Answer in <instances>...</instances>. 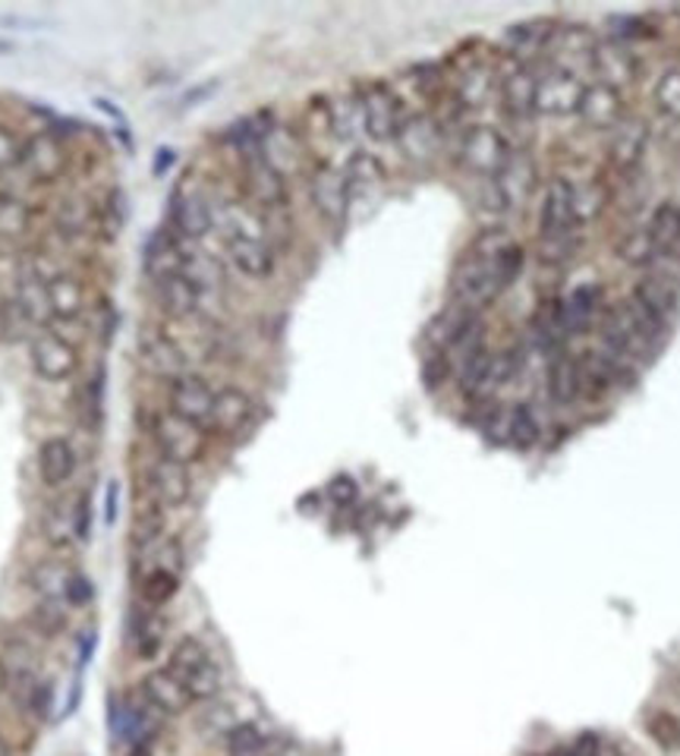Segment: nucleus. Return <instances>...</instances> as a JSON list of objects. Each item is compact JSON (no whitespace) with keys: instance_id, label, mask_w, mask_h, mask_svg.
Here are the masks:
<instances>
[{"instance_id":"32","label":"nucleus","mask_w":680,"mask_h":756,"mask_svg":"<svg viewBox=\"0 0 680 756\" xmlns=\"http://www.w3.org/2000/svg\"><path fill=\"white\" fill-rule=\"evenodd\" d=\"M649 237H653L655 250L675 252L680 247V205L678 202H661L649 218Z\"/></svg>"},{"instance_id":"7","label":"nucleus","mask_w":680,"mask_h":756,"mask_svg":"<svg viewBox=\"0 0 680 756\" xmlns=\"http://www.w3.org/2000/svg\"><path fill=\"white\" fill-rule=\"evenodd\" d=\"M309 196H312V205L319 208V215L331 225H341L350 211V183H347L344 171H337L331 164H322L312 171Z\"/></svg>"},{"instance_id":"60","label":"nucleus","mask_w":680,"mask_h":756,"mask_svg":"<svg viewBox=\"0 0 680 756\" xmlns=\"http://www.w3.org/2000/svg\"><path fill=\"white\" fill-rule=\"evenodd\" d=\"M532 756H552V754H532Z\"/></svg>"},{"instance_id":"44","label":"nucleus","mask_w":680,"mask_h":756,"mask_svg":"<svg viewBox=\"0 0 680 756\" xmlns=\"http://www.w3.org/2000/svg\"><path fill=\"white\" fill-rule=\"evenodd\" d=\"M344 176H347V183H350V193L353 190H362V186H372V183H378L381 176H384V168H381V161H378L376 154H369V151H356L350 158V164H347V171H344Z\"/></svg>"},{"instance_id":"6","label":"nucleus","mask_w":680,"mask_h":756,"mask_svg":"<svg viewBox=\"0 0 680 756\" xmlns=\"http://www.w3.org/2000/svg\"><path fill=\"white\" fill-rule=\"evenodd\" d=\"M583 89L586 85H583L579 73L554 67L549 73L539 76V82H535V114H545V117H570V114H577Z\"/></svg>"},{"instance_id":"29","label":"nucleus","mask_w":680,"mask_h":756,"mask_svg":"<svg viewBox=\"0 0 680 756\" xmlns=\"http://www.w3.org/2000/svg\"><path fill=\"white\" fill-rule=\"evenodd\" d=\"M583 391V366L574 356L557 353L549 366V394L554 403H574Z\"/></svg>"},{"instance_id":"38","label":"nucleus","mask_w":680,"mask_h":756,"mask_svg":"<svg viewBox=\"0 0 680 756\" xmlns=\"http://www.w3.org/2000/svg\"><path fill=\"white\" fill-rule=\"evenodd\" d=\"M539 435H542V428H539V416L532 413V406L517 403L507 413V442H514L517 448H532L539 442Z\"/></svg>"},{"instance_id":"3","label":"nucleus","mask_w":680,"mask_h":756,"mask_svg":"<svg viewBox=\"0 0 680 756\" xmlns=\"http://www.w3.org/2000/svg\"><path fill=\"white\" fill-rule=\"evenodd\" d=\"M510 142L504 139L502 129L495 126H470L460 139V164L470 171V174L485 176V180H495L507 168L510 161Z\"/></svg>"},{"instance_id":"30","label":"nucleus","mask_w":680,"mask_h":756,"mask_svg":"<svg viewBox=\"0 0 680 756\" xmlns=\"http://www.w3.org/2000/svg\"><path fill=\"white\" fill-rule=\"evenodd\" d=\"M492 356L495 353L488 351V347H479L476 353H470V356L460 359V391L466 398L479 401V398L492 394Z\"/></svg>"},{"instance_id":"17","label":"nucleus","mask_w":680,"mask_h":756,"mask_svg":"<svg viewBox=\"0 0 680 756\" xmlns=\"http://www.w3.org/2000/svg\"><path fill=\"white\" fill-rule=\"evenodd\" d=\"M492 183H495V196H498L502 208H520L529 199V193H532L535 168H532L527 154H510L507 168Z\"/></svg>"},{"instance_id":"58","label":"nucleus","mask_w":680,"mask_h":756,"mask_svg":"<svg viewBox=\"0 0 680 756\" xmlns=\"http://www.w3.org/2000/svg\"><path fill=\"white\" fill-rule=\"evenodd\" d=\"M13 50V42H7V38H0V54H10Z\"/></svg>"},{"instance_id":"42","label":"nucleus","mask_w":680,"mask_h":756,"mask_svg":"<svg viewBox=\"0 0 680 756\" xmlns=\"http://www.w3.org/2000/svg\"><path fill=\"white\" fill-rule=\"evenodd\" d=\"M32 227L28 205L13 196H0V240H16Z\"/></svg>"},{"instance_id":"9","label":"nucleus","mask_w":680,"mask_h":756,"mask_svg":"<svg viewBox=\"0 0 680 756\" xmlns=\"http://www.w3.org/2000/svg\"><path fill=\"white\" fill-rule=\"evenodd\" d=\"M359 107H362V129L378 139V142H388V139H397V129H401L403 117L401 107H397V99L391 95L388 85H369L362 95H359Z\"/></svg>"},{"instance_id":"10","label":"nucleus","mask_w":680,"mask_h":756,"mask_svg":"<svg viewBox=\"0 0 680 756\" xmlns=\"http://www.w3.org/2000/svg\"><path fill=\"white\" fill-rule=\"evenodd\" d=\"M20 168L38 183H54L67 171V149L54 133H38L20 149Z\"/></svg>"},{"instance_id":"8","label":"nucleus","mask_w":680,"mask_h":756,"mask_svg":"<svg viewBox=\"0 0 680 756\" xmlns=\"http://www.w3.org/2000/svg\"><path fill=\"white\" fill-rule=\"evenodd\" d=\"M168 398H171V413L189 420V423H196V426L208 428L211 413H215V398H218V391H211V385H208L205 378L186 376V373L176 376L174 381H171Z\"/></svg>"},{"instance_id":"49","label":"nucleus","mask_w":680,"mask_h":756,"mask_svg":"<svg viewBox=\"0 0 680 756\" xmlns=\"http://www.w3.org/2000/svg\"><path fill=\"white\" fill-rule=\"evenodd\" d=\"M32 625L42 630V633L54 637V633H60L64 625H67V611L60 608V603H38L35 611H32Z\"/></svg>"},{"instance_id":"52","label":"nucleus","mask_w":680,"mask_h":756,"mask_svg":"<svg viewBox=\"0 0 680 756\" xmlns=\"http://www.w3.org/2000/svg\"><path fill=\"white\" fill-rule=\"evenodd\" d=\"M20 149H23V146H20L7 129H0V168H7V164H13V161L20 164Z\"/></svg>"},{"instance_id":"16","label":"nucleus","mask_w":680,"mask_h":756,"mask_svg":"<svg viewBox=\"0 0 680 756\" xmlns=\"http://www.w3.org/2000/svg\"><path fill=\"white\" fill-rule=\"evenodd\" d=\"M154 297L171 319H189L199 312V290L183 272L154 277Z\"/></svg>"},{"instance_id":"50","label":"nucleus","mask_w":680,"mask_h":756,"mask_svg":"<svg viewBox=\"0 0 680 756\" xmlns=\"http://www.w3.org/2000/svg\"><path fill=\"white\" fill-rule=\"evenodd\" d=\"M448 376H451V359L445 353H431L426 366H423V378H426L428 388H441L448 381Z\"/></svg>"},{"instance_id":"2","label":"nucleus","mask_w":680,"mask_h":756,"mask_svg":"<svg viewBox=\"0 0 680 756\" xmlns=\"http://www.w3.org/2000/svg\"><path fill=\"white\" fill-rule=\"evenodd\" d=\"M171 672L189 690L193 703L221 694V668L196 637H183L171 653Z\"/></svg>"},{"instance_id":"39","label":"nucleus","mask_w":680,"mask_h":756,"mask_svg":"<svg viewBox=\"0 0 680 756\" xmlns=\"http://www.w3.org/2000/svg\"><path fill=\"white\" fill-rule=\"evenodd\" d=\"M142 599L149 605H164L171 603L180 589V574L171 568H151L149 574L142 577Z\"/></svg>"},{"instance_id":"45","label":"nucleus","mask_w":680,"mask_h":756,"mask_svg":"<svg viewBox=\"0 0 680 756\" xmlns=\"http://www.w3.org/2000/svg\"><path fill=\"white\" fill-rule=\"evenodd\" d=\"M655 107L671 117V121H680V70H668L661 73V79L655 82Z\"/></svg>"},{"instance_id":"28","label":"nucleus","mask_w":680,"mask_h":756,"mask_svg":"<svg viewBox=\"0 0 680 756\" xmlns=\"http://www.w3.org/2000/svg\"><path fill=\"white\" fill-rule=\"evenodd\" d=\"M73 577L76 574L70 571V564H64V561H42V564H35L28 583L42 596V603H64L70 596Z\"/></svg>"},{"instance_id":"31","label":"nucleus","mask_w":680,"mask_h":756,"mask_svg":"<svg viewBox=\"0 0 680 756\" xmlns=\"http://www.w3.org/2000/svg\"><path fill=\"white\" fill-rule=\"evenodd\" d=\"M297 151H300L297 136H293L290 129H284V126H272L268 136L262 139L258 158H262L265 164H272L280 176H287L297 168Z\"/></svg>"},{"instance_id":"43","label":"nucleus","mask_w":680,"mask_h":756,"mask_svg":"<svg viewBox=\"0 0 680 756\" xmlns=\"http://www.w3.org/2000/svg\"><path fill=\"white\" fill-rule=\"evenodd\" d=\"M552 38H554V28H552V23H545V20H539V23L514 25V28H510V35H507L510 48L517 50L520 57L529 54V50L545 48Z\"/></svg>"},{"instance_id":"55","label":"nucleus","mask_w":680,"mask_h":756,"mask_svg":"<svg viewBox=\"0 0 680 756\" xmlns=\"http://www.w3.org/2000/svg\"><path fill=\"white\" fill-rule=\"evenodd\" d=\"M89 580L85 577H73V586H70V596H67V603L70 605H82L85 599H89Z\"/></svg>"},{"instance_id":"1","label":"nucleus","mask_w":680,"mask_h":756,"mask_svg":"<svg viewBox=\"0 0 680 756\" xmlns=\"http://www.w3.org/2000/svg\"><path fill=\"white\" fill-rule=\"evenodd\" d=\"M577 227V186L567 180H552L545 190V202H542V221H539V243H542V255L545 262L564 259L570 252V237Z\"/></svg>"},{"instance_id":"33","label":"nucleus","mask_w":680,"mask_h":756,"mask_svg":"<svg viewBox=\"0 0 680 756\" xmlns=\"http://www.w3.org/2000/svg\"><path fill=\"white\" fill-rule=\"evenodd\" d=\"M495 89H498V79L488 67H470L457 79V99L463 107H482L495 95Z\"/></svg>"},{"instance_id":"11","label":"nucleus","mask_w":680,"mask_h":756,"mask_svg":"<svg viewBox=\"0 0 680 756\" xmlns=\"http://www.w3.org/2000/svg\"><path fill=\"white\" fill-rule=\"evenodd\" d=\"M535 82L539 76L529 70L523 60L510 64L498 79V95H502L504 111L517 121L532 117L535 114Z\"/></svg>"},{"instance_id":"35","label":"nucleus","mask_w":680,"mask_h":756,"mask_svg":"<svg viewBox=\"0 0 680 756\" xmlns=\"http://www.w3.org/2000/svg\"><path fill=\"white\" fill-rule=\"evenodd\" d=\"M13 297L23 302V309L28 312V319H32L35 325H42L45 319H50L48 290H45V277L42 275L25 272V275L20 277V284H16V294H13Z\"/></svg>"},{"instance_id":"41","label":"nucleus","mask_w":680,"mask_h":756,"mask_svg":"<svg viewBox=\"0 0 680 756\" xmlns=\"http://www.w3.org/2000/svg\"><path fill=\"white\" fill-rule=\"evenodd\" d=\"M265 747V734L255 722H237L224 731V751L230 756H255Z\"/></svg>"},{"instance_id":"14","label":"nucleus","mask_w":680,"mask_h":756,"mask_svg":"<svg viewBox=\"0 0 680 756\" xmlns=\"http://www.w3.org/2000/svg\"><path fill=\"white\" fill-rule=\"evenodd\" d=\"M149 485L154 502L164 507H180L189 502L193 495V479H189V467L174 463L168 457H158L149 467Z\"/></svg>"},{"instance_id":"15","label":"nucleus","mask_w":680,"mask_h":756,"mask_svg":"<svg viewBox=\"0 0 680 756\" xmlns=\"http://www.w3.org/2000/svg\"><path fill=\"white\" fill-rule=\"evenodd\" d=\"M397 146H401L403 158L413 161V164H428L435 154H438V146H441V129L438 124L426 117V114H413L406 117L397 129Z\"/></svg>"},{"instance_id":"19","label":"nucleus","mask_w":680,"mask_h":756,"mask_svg":"<svg viewBox=\"0 0 680 756\" xmlns=\"http://www.w3.org/2000/svg\"><path fill=\"white\" fill-rule=\"evenodd\" d=\"M246 190L255 205L262 208H284L287 205V176H280L272 168L265 164L258 154L250 158V168H246Z\"/></svg>"},{"instance_id":"23","label":"nucleus","mask_w":680,"mask_h":756,"mask_svg":"<svg viewBox=\"0 0 680 756\" xmlns=\"http://www.w3.org/2000/svg\"><path fill=\"white\" fill-rule=\"evenodd\" d=\"M252 410H255V403H252V398L246 391H240V388H224V391H218V398H215V413H211L208 428L224 432V435L240 432V428L252 420Z\"/></svg>"},{"instance_id":"5","label":"nucleus","mask_w":680,"mask_h":756,"mask_svg":"<svg viewBox=\"0 0 680 756\" xmlns=\"http://www.w3.org/2000/svg\"><path fill=\"white\" fill-rule=\"evenodd\" d=\"M32 369L45 381H67L79 369V351L54 331H35L28 341Z\"/></svg>"},{"instance_id":"24","label":"nucleus","mask_w":680,"mask_h":756,"mask_svg":"<svg viewBox=\"0 0 680 756\" xmlns=\"http://www.w3.org/2000/svg\"><path fill=\"white\" fill-rule=\"evenodd\" d=\"M171 218H174L176 230H180L183 237H189V240H201V237L215 227V211H211V205H208L205 196H199V193H183V196H176Z\"/></svg>"},{"instance_id":"48","label":"nucleus","mask_w":680,"mask_h":756,"mask_svg":"<svg viewBox=\"0 0 680 756\" xmlns=\"http://www.w3.org/2000/svg\"><path fill=\"white\" fill-rule=\"evenodd\" d=\"M48 532L50 542H70V536H76L73 529V504H54L48 514Z\"/></svg>"},{"instance_id":"56","label":"nucleus","mask_w":680,"mask_h":756,"mask_svg":"<svg viewBox=\"0 0 680 756\" xmlns=\"http://www.w3.org/2000/svg\"><path fill=\"white\" fill-rule=\"evenodd\" d=\"M114 504H117V485L107 489V517H104L107 524H114Z\"/></svg>"},{"instance_id":"51","label":"nucleus","mask_w":680,"mask_h":756,"mask_svg":"<svg viewBox=\"0 0 680 756\" xmlns=\"http://www.w3.org/2000/svg\"><path fill=\"white\" fill-rule=\"evenodd\" d=\"M567 751H570V756H602V741L596 731H583Z\"/></svg>"},{"instance_id":"12","label":"nucleus","mask_w":680,"mask_h":756,"mask_svg":"<svg viewBox=\"0 0 680 756\" xmlns=\"http://www.w3.org/2000/svg\"><path fill=\"white\" fill-rule=\"evenodd\" d=\"M577 114L583 117V124L592 126V129H614L624 121V95L611 85L592 82L583 89Z\"/></svg>"},{"instance_id":"18","label":"nucleus","mask_w":680,"mask_h":756,"mask_svg":"<svg viewBox=\"0 0 680 756\" xmlns=\"http://www.w3.org/2000/svg\"><path fill=\"white\" fill-rule=\"evenodd\" d=\"M139 353H142V363L149 366L154 376H168L171 381H174L176 376H183L186 356H183V351L176 347L168 334L149 328V331L139 337Z\"/></svg>"},{"instance_id":"57","label":"nucleus","mask_w":680,"mask_h":756,"mask_svg":"<svg viewBox=\"0 0 680 756\" xmlns=\"http://www.w3.org/2000/svg\"><path fill=\"white\" fill-rule=\"evenodd\" d=\"M10 690V672H7V665H3V658H0V697Z\"/></svg>"},{"instance_id":"47","label":"nucleus","mask_w":680,"mask_h":756,"mask_svg":"<svg viewBox=\"0 0 680 756\" xmlns=\"http://www.w3.org/2000/svg\"><path fill=\"white\" fill-rule=\"evenodd\" d=\"M649 734H653L655 744L665 747V751L680 747V722L675 715H668V712H658V715L649 719Z\"/></svg>"},{"instance_id":"36","label":"nucleus","mask_w":680,"mask_h":756,"mask_svg":"<svg viewBox=\"0 0 680 756\" xmlns=\"http://www.w3.org/2000/svg\"><path fill=\"white\" fill-rule=\"evenodd\" d=\"M618 255H621V262H627L633 268H646V265H655V259H658L661 252L655 250L649 230H646V227H636V230L624 233V240L618 243Z\"/></svg>"},{"instance_id":"40","label":"nucleus","mask_w":680,"mask_h":756,"mask_svg":"<svg viewBox=\"0 0 680 756\" xmlns=\"http://www.w3.org/2000/svg\"><path fill=\"white\" fill-rule=\"evenodd\" d=\"M92 221H95V211H92L89 202L67 199L60 202V208H57V230L67 233V237H82V233H89V230H92Z\"/></svg>"},{"instance_id":"59","label":"nucleus","mask_w":680,"mask_h":756,"mask_svg":"<svg viewBox=\"0 0 680 756\" xmlns=\"http://www.w3.org/2000/svg\"><path fill=\"white\" fill-rule=\"evenodd\" d=\"M0 756H10V747H7V741L0 737Z\"/></svg>"},{"instance_id":"53","label":"nucleus","mask_w":680,"mask_h":756,"mask_svg":"<svg viewBox=\"0 0 680 756\" xmlns=\"http://www.w3.org/2000/svg\"><path fill=\"white\" fill-rule=\"evenodd\" d=\"M73 529L76 539H85V536H89V495H82V499L73 504Z\"/></svg>"},{"instance_id":"27","label":"nucleus","mask_w":680,"mask_h":756,"mask_svg":"<svg viewBox=\"0 0 680 756\" xmlns=\"http://www.w3.org/2000/svg\"><path fill=\"white\" fill-rule=\"evenodd\" d=\"M38 473L45 485H64L76 473V451L67 438H48L38 448Z\"/></svg>"},{"instance_id":"26","label":"nucleus","mask_w":680,"mask_h":756,"mask_svg":"<svg viewBox=\"0 0 680 756\" xmlns=\"http://www.w3.org/2000/svg\"><path fill=\"white\" fill-rule=\"evenodd\" d=\"M227 252L237 272H243L246 277L258 280L275 272V250L268 247V240H230Z\"/></svg>"},{"instance_id":"37","label":"nucleus","mask_w":680,"mask_h":756,"mask_svg":"<svg viewBox=\"0 0 680 756\" xmlns=\"http://www.w3.org/2000/svg\"><path fill=\"white\" fill-rule=\"evenodd\" d=\"M35 328V322L28 319V312L23 309V302L16 300V297H3L0 300V337L3 341H10V344H20V341H32V331Z\"/></svg>"},{"instance_id":"22","label":"nucleus","mask_w":680,"mask_h":756,"mask_svg":"<svg viewBox=\"0 0 680 756\" xmlns=\"http://www.w3.org/2000/svg\"><path fill=\"white\" fill-rule=\"evenodd\" d=\"M630 300H636L643 309H649L655 319L668 322V319L678 312L680 290L671 277L646 275L639 284H636V290H633V297H630Z\"/></svg>"},{"instance_id":"4","label":"nucleus","mask_w":680,"mask_h":756,"mask_svg":"<svg viewBox=\"0 0 680 756\" xmlns=\"http://www.w3.org/2000/svg\"><path fill=\"white\" fill-rule=\"evenodd\" d=\"M151 432H154V442H158L161 457H168L174 463H183V467L199 463L205 451H208V428L196 426V423L176 416L171 410L154 420Z\"/></svg>"},{"instance_id":"20","label":"nucleus","mask_w":680,"mask_h":756,"mask_svg":"<svg viewBox=\"0 0 680 756\" xmlns=\"http://www.w3.org/2000/svg\"><path fill=\"white\" fill-rule=\"evenodd\" d=\"M48 290V309L50 319L57 322H76L85 309V287L82 280L73 275H50L45 280Z\"/></svg>"},{"instance_id":"25","label":"nucleus","mask_w":680,"mask_h":756,"mask_svg":"<svg viewBox=\"0 0 680 756\" xmlns=\"http://www.w3.org/2000/svg\"><path fill=\"white\" fill-rule=\"evenodd\" d=\"M592 73L599 76L602 85H611V89H624L627 82H633L636 76V64L630 57L627 50L621 45H596V54H592Z\"/></svg>"},{"instance_id":"21","label":"nucleus","mask_w":680,"mask_h":756,"mask_svg":"<svg viewBox=\"0 0 680 756\" xmlns=\"http://www.w3.org/2000/svg\"><path fill=\"white\" fill-rule=\"evenodd\" d=\"M142 694H146L151 703L158 706L164 715H180V712H186V709L193 706L189 690L180 684V678H176L171 668H158V672H151L149 678L142 680Z\"/></svg>"},{"instance_id":"46","label":"nucleus","mask_w":680,"mask_h":756,"mask_svg":"<svg viewBox=\"0 0 680 756\" xmlns=\"http://www.w3.org/2000/svg\"><path fill=\"white\" fill-rule=\"evenodd\" d=\"M604 208V190L599 183L592 186H583L577 190V225H589L602 215Z\"/></svg>"},{"instance_id":"34","label":"nucleus","mask_w":680,"mask_h":756,"mask_svg":"<svg viewBox=\"0 0 680 756\" xmlns=\"http://www.w3.org/2000/svg\"><path fill=\"white\" fill-rule=\"evenodd\" d=\"M221 227H224L227 243L230 240H265V221L246 205H224Z\"/></svg>"},{"instance_id":"13","label":"nucleus","mask_w":680,"mask_h":756,"mask_svg":"<svg viewBox=\"0 0 680 756\" xmlns=\"http://www.w3.org/2000/svg\"><path fill=\"white\" fill-rule=\"evenodd\" d=\"M649 146V124L643 117H624L621 124L611 129V146H608V158L618 171H633Z\"/></svg>"},{"instance_id":"54","label":"nucleus","mask_w":680,"mask_h":756,"mask_svg":"<svg viewBox=\"0 0 680 756\" xmlns=\"http://www.w3.org/2000/svg\"><path fill=\"white\" fill-rule=\"evenodd\" d=\"M327 492H331V499H334V502L347 504V502H353V499H356V482H353L350 477L334 479Z\"/></svg>"}]
</instances>
